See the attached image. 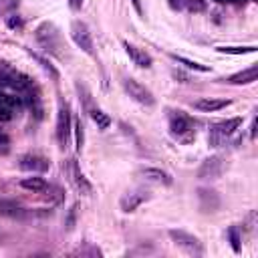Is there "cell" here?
Here are the masks:
<instances>
[{
	"label": "cell",
	"instance_id": "1",
	"mask_svg": "<svg viewBox=\"0 0 258 258\" xmlns=\"http://www.w3.org/2000/svg\"><path fill=\"white\" fill-rule=\"evenodd\" d=\"M34 38L36 42L48 52V54H54L56 58H64V42H62V34L60 30L52 24V22H40L34 30Z\"/></svg>",
	"mask_w": 258,
	"mask_h": 258
},
{
	"label": "cell",
	"instance_id": "2",
	"mask_svg": "<svg viewBox=\"0 0 258 258\" xmlns=\"http://www.w3.org/2000/svg\"><path fill=\"white\" fill-rule=\"evenodd\" d=\"M240 125H242V119H240V117H232V119L214 123V125L210 127V133H208V143H210V147H220V145H224V143L238 131Z\"/></svg>",
	"mask_w": 258,
	"mask_h": 258
},
{
	"label": "cell",
	"instance_id": "3",
	"mask_svg": "<svg viewBox=\"0 0 258 258\" xmlns=\"http://www.w3.org/2000/svg\"><path fill=\"white\" fill-rule=\"evenodd\" d=\"M71 131H73V117H71V107L67 101H58V113H56V141L64 149L69 147L71 141Z\"/></svg>",
	"mask_w": 258,
	"mask_h": 258
},
{
	"label": "cell",
	"instance_id": "4",
	"mask_svg": "<svg viewBox=\"0 0 258 258\" xmlns=\"http://www.w3.org/2000/svg\"><path fill=\"white\" fill-rule=\"evenodd\" d=\"M169 238L181 252H185L189 256H202L204 254V244L200 242V238L185 232V230H169Z\"/></svg>",
	"mask_w": 258,
	"mask_h": 258
},
{
	"label": "cell",
	"instance_id": "5",
	"mask_svg": "<svg viewBox=\"0 0 258 258\" xmlns=\"http://www.w3.org/2000/svg\"><path fill=\"white\" fill-rule=\"evenodd\" d=\"M71 38L73 42L89 56H95V42H93V34L91 28L83 22V20H73L71 22Z\"/></svg>",
	"mask_w": 258,
	"mask_h": 258
},
{
	"label": "cell",
	"instance_id": "6",
	"mask_svg": "<svg viewBox=\"0 0 258 258\" xmlns=\"http://www.w3.org/2000/svg\"><path fill=\"white\" fill-rule=\"evenodd\" d=\"M167 119H169V131L175 137H179V139H189L191 137V133H194V121H191L189 115H185L183 111L177 109V111H169Z\"/></svg>",
	"mask_w": 258,
	"mask_h": 258
},
{
	"label": "cell",
	"instance_id": "7",
	"mask_svg": "<svg viewBox=\"0 0 258 258\" xmlns=\"http://www.w3.org/2000/svg\"><path fill=\"white\" fill-rule=\"evenodd\" d=\"M123 89L127 91V95L135 101V103H139V105H143V107H151L153 103H155V97H153V93L145 87V85H141L139 81H135V79H123Z\"/></svg>",
	"mask_w": 258,
	"mask_h": 258
},
{
	"label": "cell",
	"instance_id": "8",
	"mask_svg": "<svg viewBox=\"0 0 258 258\" xmlns=\"http://www.w3.org/2000/svg\"><path fill=\"white\" fill-rule=\"evenodd\" d=\"M67 175H69V181H71V185L75 187V191L79 196H91L93 194V185L85 177V173L81 171L77 159H69V163H67Z\"/></svg>",
	"mask_w": 258,
	"mask_h": 258
},
{
	"label": "cell",
	"instance_id": "9",
	"mask_svg": "<svg viewBox=\"0 0 258 258\" xmlns=\"http://www.w3.org/2000/svg\"><path fill=\"white\" fill-rule=\"evenodd\" d=\"M226 169V159L222 155H212L208 157L200 169H198V177L200 179H218Z\"/></svg>",
	"mask_w": 258,
	"mask_h": 258
},
{
	"label": "cell",
	"instance_id": "10",
	"mask_svg": "<svg viewBox=\"0 0 258 258\" xmlns=\"http://www.w3.org/2000/svg\"><path fill=\"white\" fill-rule=\"evenodd\" d=\"M149 198H151V194H149L147 189H143V187H139V189H131V191H127V194L121 196V200H119V208H121V212L131 214V212H135L143 202H147Z\"/></svg>",
	"mask_w": 258,
	"mask_h": 258
},
{
	"label": "cell",
	"instance_id": "11",
	"mask_svg": "<svg viewBox=\"0 0 258 258\" xmlns=\"http://www.w3.org/2000/svg\"><path fill=\"white\" fill-rule=\"evenodd\" d=\"M20 105H22V97L0 91V121H10Z\"/></svg>",
	"mask_w": 258,
	"mask_h": 258
},
{
	"label": "cell",
	"instance_id": "12",
	"mask_svg": "<svg viewBox=\"0 0 258 258\" xmlns=\"http://www.w3.org/2000/svg\"><path fill=\"white\" fill-rule=\"evenodd\" d=\"M20 169L24 171H30V173H42L50 167V161L42 155H34V153H26L20 157Z\"/></svg>",
	"mask_w": 258,
	"mask_h": 258
},
{
	"label": "cell",
	"instance_id": "13",
	"mask_svg": "<svg viewBox=\"0 0 258 258\" xmlns=\"http://www.w3.org/2000/svg\"><path fill=\"white\" fill-rule=\"evenodd\" d=\"M0 216L2 218H10V220H22L26 216V210L20 202L16 200H8V198H0Z\"/></svg>",
	"mask_w": 258,
	"mask_h": 258
},
{
	"label": "cell",
	"instance_id": "14",
	"mask_svg": "<svg viewBox=\"0 0 258 258\" xmlns=\"http://www.w3.org/2000/svg\"><path fill=\"white\" fill-rule=\"evenodd\" d=\"M123 48H125V52H127V56L133 60V64H137V67H141V69H149L151 67V56L143 50V48H139V46H135V44H131V42H127V40H123Z\"/></svg>",
	"mask_w": 258,
	"mask_h": 258
},
{
	"label": "cell",
	"instance_id": "15",
	"mask_svg": "<svg viewBox=\"0 0 258 258\" xmlns=\"http://www.w3.org/2000/svg\"><path fill=\"white\" fill-rule=\"evenodd\" d=\"M256 77H258V64H250L248 69L230 75L226 79V83H230V85H250V83L256 81Z\"/></svg>",
	"mask_w": 258,
	"mask_h": 258
},
{
	"label": "cell",
	"instance_id": "16",
	"mask_svg": "<svg viewBox=\"0 0 258 258\" xmlns=\"http://www.w3.org/2000/svg\"><path fill=\"white\" fill-rule=\"evenodd\" d=\"M198 198H200V208L204 212H216L220 208V198L214 189H200L198 191Z\"/></svg>",
	"mask_w": 258,
	"mask_h": 258
},
{
	"label": "cell",
	"instance_id": "17",
	"mask_svg": "<svg viewBox=\"0 0 258 258\" xmlns=\"http://www.w3.org/2000/svg\"><path fill=\"white\" fill-rule=\"evenodd\" d=\"M228 105H230L228 99H210V97L198 99V101L194 103V107H196L198 111H202V113H214V111H220V109H224V107H228Z\"/></svg>",
	"mask_w": 258,
	"mask_h": 258
},
{
	"label": "cell",
	"instance_id": "18",
	"mask_svg": "<svg viewBox=\"0 0 258 258\" xmlns=\"http://www.w3.org/2000/svg\"><path fill=\"white\" fill-rule=\"evenodd\" d=\"M141 175L145 177V179H149V181H153V183H161V185H171V175L167 173V171H163V169H159V167H143L141 169Z\"/></svg>",
	"mask_w": 258,
	"mask_h": 258
},
{
	"label": "cell",
	"instance_id": "19",
	"mask_svg": "<svg viewBox=\"0 0 258 258\" xmlns=\"http://www.w3.org/2000/svg\"><path fill=\"white\" fill-rule=\"evenodd\" d=\"M169 6L173 10H189V12H204L206 10L204 0H169Z\"/></svg>",
	"mask_w": 258,
	"mask_h": 258
},
{
	"label": "cell",
	"instance_id": "20",
	"mask_svg": "<svg viewBox=\"0 0 258 258\" xmlns=\"http://www.w3.org/2000/svg\"><path fill=\"white\" fill-rule=\"evenodd\" d=\"M20 187H24V189H28V191H34V194H42V191H46L48 183H46L44 177L32 175V177H24V179L20 181Z\"/></svg>",
	"mask_w": 258,
	"mask_h": 258
},
{
	"label": "cell",
	"instance_id": "21",
	"mask_svg": "<svg viewBox=\"0 0 258 258\" xmlns=\"http://www.w3.org/2000/svg\"><path fill=\"white\" fill-rule=\"evenodd\" d=\"M89 113H91V119H93V123L97 125V129H107V127L111 125V117H109L105 111H101V109H91Z\"/></svg>",
	"mask_w": 258,
	"mask_h": 258
},
{
	"label": "cell",
	"instance_id": "22",
	"mask_svg": "<svg viewBox=\"0 0 258 258\" xmlns=\"http://www.w3.org/2000/svg\"><path fill=\"white\" fill-rule=\"evenodd\" d=\"M228 240L232 244V250L234 252H240V242H242V228L240 226H230L228 228Z\"/></svg>",
	"mask_w": 258,
	"mask_h": 258
},
{
	"label": "cell",
	"instance_id": "23",
	"mask_svg": "<svg viewBox=\"0 0 258 258\" xmlns=\"http://www.w3.org/2000/svg\"><path fill=\"white\" fill-rule=\"evenodd\" d=\"M258 46L250 44V46H218V52H226V54H248V52H256Z\"/></svg>",
	"mask_w": 258,
	"mask_h": 258
},
{
	"label": "cell",
	"instance_id": "24",
	"mask_svg": "<svg viewBox=\"0 0 258 258\" xmlns=\"http://www.w3.org/2000/svg\"><path fill=\"white\" fill-rule=\"evenodd\" d=\"M171 58H173L175 62H181L183 67H187V69H194V71H200V73H208V71H210V67H206V64H200V62H196V60H189V58H185V56H177V54H171Z\"/></svg>",
	"mask_w": 258,
	"mask_h": 258
},
{
	"label": "cell",
	"instance_id": "25",
	"mask_svg": "<svg viewBox=\"0 0 258 258\" xmlns=\"http://www.w3.org/2000/svg\"><path fill=\"white\" fill-rule=\"evenodd\" d=\"M6 24H8V28H12V30H20L22 26H24V20L18 16V14H8L6 16Z\"/></svg>",
	"mask_w": 258,
	"mask_h": 258
},
{
	"label": "cell",
	"instance_id": "26",
	"mask_svg": "<svg viewBox=\"0 0 258 258\" xmlns=\"http://www.w3.org/2000/svg\"><path fill=\"white\" fill-rule=\"evenodd\" d=\"M18 6V0H0V16H8Z\"/></svg>",
	"mask_w": 258,
	"mask_h": 258
},
{
	"label": "cell",
	"instance_id": "27",
	"mask_svg": "<svg viewBox=\"0 0 258 258\" xmlns=\"http://www.w3.org/2000/svg\"><path fill=\"white\" fill-rule=\"evenodd\" d=\"M32 56L38 60V64H40V67H42V69H44V71H46V73H48L52 79H58V73L54 71V67H52V64H50L46 58H42V56H38V54H32Z\"/></svg>",
	"mask_w": 258,
	"mask_h": 258
},
{
	"label": "cell",
	"instance_id": "28",
	"mask_svg": "<svg viewBox=\"0 0 258 258\" xmlns=\"http://www.w3.org/2000/svg\"><path fill=\"white\" fill-rule=\"evenodd\" d=\"M73 254H77V256H101L103 252L97 246H85V248H77Z\"/></svg>",
	"mask_w": 258,
	"mask_h": 258
},
{
	"label": "cell",
	"instance_id": "29",
	"mask_svg": "<svg viewBox=\"0 0 258 258\" xmlns=\"http://www.w3.org/2000/svg\"><path fill=\"white\" fill-rule=\"evenodd\" d=\"M75 133H77V149L81 151V149H83V143H85V133H83V123H81V119L75 121Z\"/></svg>",
	"mask_w": 258,
	"mask_h": 258
},
{
	"label": "cell",
	"instance_id": "30",
	"mask_svg": "<svg viewBox=\"0 0 258 258\" xmlns=\"http://www.w3.org/2000/svg\"><path fill=\"white\" fill-rule=\"evenodd\" d=\"M8 149H10V137L4 129H0V155L8 153Z\"/></svg>",
	"mask_w": 258,
	"mask_h": 258
},
{
	"label": "cell",
	"instance_id": "31",
	"mask_svg": "<svg viewBox=\"0 0 258 258\" xmlns=\"http://www.w3.org/2000/svg\"><path fill=\"white\" fill-rule=\"evenodd\" d=\"M67 2H69L71 10H81V6H83V0H67Z\"/></svg>",
	"mask_w": 258,
	"mask_h": 258
},
{
	"label": "cell",
	"instance_id": "32",
	"mask_svg": "<svg viewBox=\"0 0 258 258\" xmlns=\"http://www.w3.org/2000/svg\"><path fill=\"white\" fill-rule=\"evenodd\" d=\"M131 4H133V8L137 10V14H143V8H141V2H139V0H131Z\"/></svg>",
	"mask_w": 258,
	"mask_h": 258
},
{
	"label": "cell",
	"instance_id": "33",
	"mask_svg": "<svg viewBox=\"0 0 258 258\" xmlns=\"http://www.w3.org/2000/svg\"><path fill=\"white\" fill-rule=\"evenodd\" d=\"M220 4H238V2H244V0H216Z\"/></svg>",
	"mask_w": 258,
	"mask_h": 258
}]
</instances>
